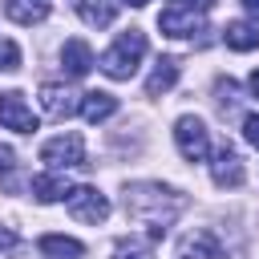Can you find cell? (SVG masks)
<instances>
[{
	"label": "cell",
	"instance_id": "ac0fdd59",
	"mask_svg": "<svg viewBox=\"0 0 259 259\" xmlns=\"http://www.w3.org/2000/svg\"><path fill=\"white\" fill-rule=\"evenodd\" d=\"M174 81H178V65H174V61H158L154 73L146 77V93H150V97H162V93L174 89Z\"/></svg>",
	"mask_w": 259,
	"mask_h": 259
},
{
	"label": "cell",
	"instance_id": "5bb4252c",
	"mask_svg": "<svg viewBox=\"0 0 259 259\" xmlns=\"http://www.w3.org/2000/svg\"><path fill=\"white\" fill-rule=\"evenodd\" d=\"M40 255H49V259H81L85 255V243H77V239H69V235H40Z\"/></svg>",
	"mask_w": 259,
	"mask_h": 259
},
{
	"label": "cell",
	"instance_id": "603a6c76",
	"mask_svg": "<svg viewBox=\"0 0 259 259\" xmlns=\"http://www.w3.org/2000/svg\"><path fill=\"white\" fill-rule=\"evenodd\" d=\"M178 8H190V12H210L214 8V0H174Z\"/></svg>",
	"mask_w": 259,
	"mask_h": 259
},
{
	"label": "cell",
	"instance_id": "30bf717a",
	"mask_svg": "<svg viewBox=\"0 0 259 259\" xmlns=\"http://www.w3.org/2000/svg\"><path fill=\"white\" fill-rule=\"evenodd\" d=\"M61 69L69 73V77H85L89 69H93V49L85 45V40H65V49H61Z\"/></svg>",
	"mask_w": 259,
	"mask_h": 259
},
{
	"label": "cell",
	"instance_id": "7a4b0ae2",
	"mask_svg": "<svg viewBox=\"0 0 259 259\" xmlns=\"http://www.w3.org/2000/svg\"><path fill=\"white\" fill-rule=\"evenodd\" d=\"M142 57H146V32H138V28H130V32H121L105 53H101V73L105 77H113V81H130L134 77V69L142 65Z\"/></svg>",
	"mask_w": 259,
	"mask_h": 259
},
{
	"label": "cell",
	"instance_id": "e0dca14e",
	"mask_svg": "<svg viewBox=\"0 0 259 259\" xmlns=\"http://www.w3.org/2000/svg\"><path fill=\"white\" fill-rule=\"evenodd\" d=\"M113 259H154V239L150 235H125L113 243Z\"/></svg>",
	"mask_w": 259,
	"mask_h": 259
},
{
	"label": "cell",
	"instance_id": "d4e9b609",
	"mask_svg": "<svg viewBox=\"0 0 259 259\" xmlns=\"http://www.w3.org/2000/svg\"><path fill=\"white\" fill-rule=\"evenodd\" d=\"M239 4H243V8L255 16V24H259V0H239Z\"/></svg>",
	"mask_w": 259,
	"mask_h": 259
},
{
	"label": "cell",
	"instance_id": "52a82bcc",
	"mask_svg": "<svg viewBox=\"0 0 259 259\" xmlns=\"http://www.w3.org/2000/svg\"><path fill=\"white\" fill-rule=\"evenodd\" d=\"M0 125L16 130V134H32L36 130V113L28 109V101L20 93H0Z\"/></svg>",
	"mask_w": 259,
	"mask_h": 259
},
{
	"label": "cell",
	"instance_id": "ba28073f",
	"mask_svg": "<svg viewBox=\"0 0 259 259\" xmlns=\"http://www.w3.org/2000/svg\"><path fill=\"white\" fill-rule=\"evenodd\" d=\"M210 178H214V186H243V178H247V170H243V158L231 150V146H223L219 154H214V162H210Z\"/></svg>",
	"mask_w": 259,
	"mask_h": 259
},
{
	"label": "cell",
	"instance_id": "8992f818",
	"mask_svg": "<svg viewBox=\"0 0 259 259\" xmlns=\"http://www.w3.org/2000/svg\"><path fill=\"white\" fill-rule=\"evenodd\" d=\"M40 109H45L53 121H65V117H73V113L81 109V101H77V93H73L69 85L45 81V85H40Z\"/></svg>",
	"mask_w": 259,
	"mask_h": 259
},
{
	"label": "cell",
	"instance_id": "44dd1931",
	"mask_svg": "<svg viewBox=\"0 0 259 259\" xmlns=\"http://www.w3.org/2000/svg\"><path fill=\"white\" fill-rule=\"evenodd\" d=\"M243 138L259 150V113H247V117H243Z\"/></svg>",
	"mask_w": 259,
	"mask_h": 259
},
{
	"label": "cell",
	"instance_id": "4fadbf2b",
	"mask_svg": "<svg viewBox=\"0 0 259 259\" xmlns=\"http://www.w3.org/2000/svg\"><path fill=\"white\" fill-rule=\"evenodd\" d=\"M223 40H227V49H235V53H251V49H259V24H251V20H231V24L223 28Z\"/></svg>",
	"mask_w": 259,
	"mask_h": 259
},
{
	"label": "cell",
	"instance_id": "6da1fadb",
	"mask_svg": "<svg viewBox=\"0 0 259 259\" xmlns=\"http://www.w3.org/2000/svg\"><path fill=\"white\" fill-rule=\"evenodd\" d=\"M125 210H130V219L150 227V239H162L166 227L186 210V194H178L174 186H162V182H134V186H125Z\"/></svg>",
	"mask_w": 259,
	"mask_h": 259
},
{
	"label": "cell",
	"instance_id": "ffe728a7",
	"mask_svg": "<svg viewBox=\"0 0 259 259\" xmlns=\"http://www.w3.org/2000/svg\"><path fill=\"white\" fill-rule=\"evenodd\" d=\"M20 69V45L16 40H0V73H16Z\"/></svg>",
	"mask_w": 259,
	"mask_h": 259
},
{
	"label": "cell",
	"instance_id": "9a60e30c",
	"mask_svg": "<svg viewBox=\"0 0 259 259\" xmlns=\"http://www.w3.org/2000/svg\"><path fill=\"white\" fill-rule=\"evenodd\" d=\"M4 12H8V20H16V24H40V20L49 16V0H8Z\"/></svg>",
	"mask_w": 259,
	"mask_h": 259
},
{
	"label": "cell",
	"instance_id": "484cf974",
	"mask_svg": "<svg viewBox=\"0 0 259 259\" xmlns=\"http://www.w3.org/2000/svg\"><path fill=\"white\" fill-rule=\"evenodd\" d=\"M247 85H251V93H255V97H259V69H255V73H251V77H247Z\"/></svg>",
	"mask_w": 259,
	"mask_h": 259
},
{
	"label": "cell",
	"instance_id": "7c38bea8",
	"mask_svg": "<svg viewBox=\"0 0 259 259\" xmlns=\"http://www.w3.org/2000/svg\"><path fill=\"white\" fill-rule=\"evenodd\" d=\"M117 113V97L113 93H105V89H93V93H81V117L85 121H105V117H113Z\"/></svg>",
	"mask_w": 259,
	"mask_h": 259
},
{
	"label": "cell",
	"instance_id": "277c9868",
	"mask_svg": "<svg viewBox=\"0 0 259 259\" xmlns=\"http://www.w3.org/2000/svg\"><path fill=\"white\" fill-rule=\"evenodd\" d=\"M174 146H178V154L186 158V162H202L206 154H210V134H206V125H202V117H178L174 121Z\"/></svg>",
	"mask_w": 259,
	"mask_h": 259
},
{
	"label": "cell",
	"instance_id": "8fae6325",
	"mask_svg": "<svg viewBox=\"0 0 259 259\" xmlns=\"http://www.w3.org/2000/svg\"><path fill=\"white\" fill-rule=\"evenodd\" d=\"M178 259H219V239L210 231H190L178 243Z\"/></svg>",
	"mask_w": 259,
	"mask_h": 259
},
{
	"label": "cell",
	"instance_id": "5b68a950",
	"mask_svg": "<svg viewBox=\"0 0 259 259\" xmlns=\"http://www.w3.org/2000/svg\"><path fill=\"white\" fill-rule=\"evenodd\" d=\"M65 202H69V214L77 219V223H105L109 219V198L97 190V186H69V194H65Z\"/></svg>",
	"mask_w": 259,
	"mask_h": 259
},
{
	"label": "cell",
	"instance_id": "cb8c5ba5",
	"mask_svg": "<svg viewBox=\"0 0 259 259\" xmlns=\"http://www.w3.org/2000/svg\"><path fill=\"white\" fill-rule=\"evenodd\" d=\"M12 162H16L12 146H0V174H4V170H12Z\"/></svg>",
	"mask_w": 259,
	"mask_h": 259
},
{
	"label": "cell",
	"instance_id": "d6986e66",
	"mask_svg": "<svg viewBox=\"0 0 259 259\" xmlns=\"http://www.w3.org/2000/svg\"><path fill=\"white\" fill-rule=\"evenodd\" d=\"M77 12H81V20L93 24V28H109V24H113V8L101 4V0H77Z\"/></svg>",
	"mask_w": 259,
	"mask_h": 259
},
{
	"label": "cell",
	"instance_id": "4316f807",
	"mask_svg": "<svg viewBox=\"0 0 259 259\" xmlns=\"http://www.w3.org/2000/svg\"><path fill=\"white\" fill-rule=\"evenodd\" d=\"M125 4H130V8H142V4H146V0H125Z\"/></svg>",
	"mask_w": 259,
	"mask_h": 259
},
{
	"label": "cell",
	"instance_id": "3957f363",
	"mask_svg": "<svg viewBox=\"0 0 259 259\" xmlns=\"http://www.w3.org/2000/svg\"><path fill=\"white\" fill-rule=\"evenodd\" d=\"M40 162L49 170H77V166H85V142H81V134H57V138H49L40 146Z\"/></svg>",
	"mask_w": 259,
	"mask_h": 259
},
{
	"label": "cell",
	"instance_id": "9c48e42d",
	"mask_svg": "<svg viewBox=\"0 0 259 259\" xmlns=\"http://www.w3.org/2000/svg\"><path fill=\"white\" fill-rule=\"evenodd\" d=\"M158 28L166 36H190V32H202V12H190V8H166L158 16Z\"/></svg>",
	"mask_w": 259,
	"mask_h": 259
},
{
	"label": "cell",
	"instance_id": "2e32d148",
	"mask_svg": "<svg viewBox=\"0 0 259 259\" xmlns=\"http://www.w3.org/2000/svg\"><path fill=\"white\" fill-rule=\"evenodd\" d=\"M28 186H32V198H36V202H61V198L69 194V186H65V178H61L57 170H53V174H36Z\"/></svg>",
	"mask_w": 259,
	"mask_h": 259
},
{
	"label": "cell",
	"instance_id": "7402d4cb",
	"mask_svg": "<svg viewBox=\"0 0 259 259\" xmlns=\"http://www.w3.org/2000/svg\"><path fill=\"white\" fill-rule=\"evenodd\" d=\"M12 251H16V235L8 227H0V255H12Z\"/></svg>",
	"mask_w": 259,
	"mask_h": 259
}]
</instances>
